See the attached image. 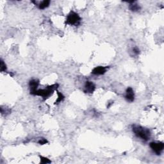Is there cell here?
Segmentation results:
<instances>
[{
  "mask_svg": "<svg viewBox=\"0 0 164 164\" xmlns=\"http://www.w3.org/2000/svg\"><path fill=\"white\" fill-rule=\"evenodd\" d=\"M132 130L134 134L138 138H140L145 142L148 141L151 137V132L148 128H144L141 126L134 125L133 126Z\"/></svg>",
  "mask_w": 164,
  "mask_h": 164,
  "instance_id": "cell-1",
  "label": "cell"
},
{
  "mask_svg": "<svg viewBox=\"0 0 164 164\" xmlns=\"http://www.w3.org/2000/svg\"><path fill=\"white\" fill-rule=\"evenodd\" d=\"M58 87V84H53L52 85H50L47 87L46 89L37 90L32 95L40 96L43 98L44 100H46V99H47L50 96L52 95V94L57 89Z\"/></svg>",
  "mask_w": 164,
  "mask_h": 164,
  "instance_id": "cell-2",
  "label": "cell"
},
{
  "mask_svg": "<svg viewBox=\"0 0 164 164\" xmlns=\"http://www.w3.org/2000/svg\"><path fill=\"white\" fill-rule=\"evenodd\" d=\"M81 20V19L78 14L76 13L74 11H71L67 16L66 24L71 26H78L80 24Z\"/></svg>",
  "mask_w": 164,
  "mask_h": 164,
  "instance_id": "cell-3",
  "label": "cell"
},
{
  "mask_svg": "<svg viewBox=\"0 0 164 164\" xmlns=\"http://www.w3.org/2000/svg\"><path fill=\"white\" fill-rule=\"evenodd\" d=\"M151 149L157 155H160L164 149V144L160 141L152 142L149 144Z\"/></svg>",
  "mask_w": 164,
  "mask_h": 164,
  "instance_id": "cell-4",
  "label": "cell"
},
{
  "mask_svg": "<svg viewBox=\"0 0 164 164\" xmlns=\"http://www.w3.org/2000/svg\"><path fill=\"white\" fill-rule=\"evenodd\" d=\"M96 89V86L94 84L92 81H87L85 87H84V92L88 94H92L94 92Z\"/></svg>",
  "mask_w": 164,
  "mask_h": 164,
  "instance_id": "cell-5",
  "label": "cell"
},
{
  "mask_svg": "<svg viewBox=\"0 0 164 164\" xmlns=\"http://www.w3.org/2000/svg\"><path fill=\"white\" fill-rule=\"evenodd\" d=\"M108 69V66H97L92 69V74L94 75H103L106 73Z\"/></svg>",
  "mask_w": 164,
  "mask_h": 164,
  "instance_id": "cell-6",
  "label": "cell"
},
{
  "mask_svg": "<svg viewBox=\"0 0 164 164\" xmlns=\"http://www.w3.org/2000/svg\"><path fill=\"white\" fill-rule=\"evenodd\" d=\"M125 99L128 102H133L135 100V93L132 87H128L126 91Z\"/></svg>",
  "mask_w": 164,
  "mask_h": 164,
  "instance_id": "cell-7",
  "label": "cell"
},
{
  "mask_svg": "<svg viewBox=\"0 0 164 164\" xmlns=\"http://www.w3.org/2000/svg\"><path fill=\"white\" fill-rule=\"evenodd\" d=\"M39 85V80L37 79H33L29 82V87H30V94L32 95L33 94L36 92L37 89V88Z\"/></svg>",
  "mask_w": 164,
  "mask_h": 164,
  "instance_id": "cell-8",
  "label": "cell"
},
{
  "mask_svg": "<svg viewBox=\"0 0 164 164\" xmlns=\"http://www.w3.org/2000/svg\"><path fill=\"white\" fill-rule=\"evenodd\" d=\"M140 5L136 3V2H135L132 3H130V5H129V9H130L132 12H138L140 10Z\"/></svg>",
  "mask_w": 164,
  "mask_h": 164,
  "instance_id": "cell-9",
  "label": "cell"
},
{
  "mask_svg": "<svg viewBox=\"0 0 164 164\" xmlns=\"http://www.w3.org/2000/svg\"><path fill=\"white\" fill-rule=\"evenodd\" d=\"M50 1H49V0H44V1L39 3V5L38 6H39V8L40 9L44 10L46 8H48L50 6Z\"/></svg>",
  "mask_w": 164,
  "mask_h": 164,
  "instance_id": "cell-10",
  "label": "cell"
},
{
  "mask_svg": "<svg viewBox=\"0 0 164 164\" xmlns=\"http://www.w3.org/2000/svg\"><path fill=\"white\" fill-rule=\"evenodd\" d=\"M56 92H57V95H58V98L56 100L55 104H58V103H60V102H62L64 98H65V97H64V96L62 94L61 92H58V91H56Z\"/></svg>",
  "mask_w": 164,
  "mask_h": 164,
  "instance_id": "cell-11",
  "label": "cell"
},
{
  "mask_svg": "<svg viewBox=\"0 0 164 164\" xmlns=\"http://www.w3.org/2000/svg\"><path fill=\"white\" fill-rule=\"evenodd\" d=\"M40 163L43 164H47V163H50L51 162L48 159V158L40 156Z\"/></svg>",
  "mask_w": 164,
  "mask_h": 164,
  "instance_id": "cell-12",
  "label": "cell"
},
{
  "mask_svg": "<svg viewBox=\"0 0 164 164\" xmlns=\"http://www.w3.org/2000/svg\"><path fill=\"white\" fill-rule=\"evenodd\" d=\"M0 70H1V72L7 71V66L2 59H1V63H0Z\"/></svg>",
  "mask_w": 164,
  "mask_h": 164,
  "instance_id": "cell-13",
  "label": "cell"
},
{
  "mask_svg": "<svg viewBox=\"0 0 164 164\" xmlns=\"http://www.w3.org/2000/svg\"><path fill=\"white\" fill-rule=\"evenodd\" d=\"M133 53L135 55H138L140 54V50H139V48H138V47L135 46L133 48Z\"/></svg>",
  "mask_w": 164,
  "mask_h": 164,
  "instance_id": "cell-14",
  "label": "cell"
},
{
  "mask_svg": "<svg viewBox=\"0 0 164 164\" xmlns=\"http://www.w3.org/2000/svg\"><path fill=\"white\" fill-rule=\"evenodd\" d=\"M38 142L40 145H44V144H46V143H48V140L45 138H42V139H40Z\"/></svg>",
  "mask_w": 164,
  "mask_h": 164,
  "instance_id": "cell-15",
  "label": "cell"
}]
</instances>
